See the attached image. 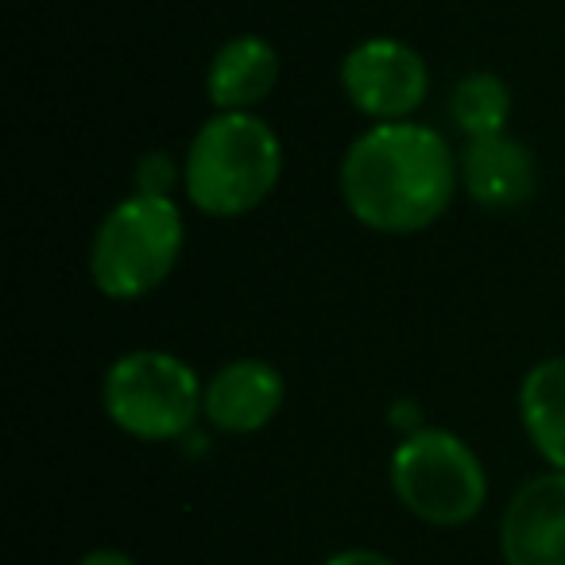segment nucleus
I'll return each instance as SVG.
<instances>
[{
    "instance_id": "nucleus-15",
    "label": "nucleus",
    "mask_w": 565,
    "mask_h": 565,
    "mask_svg": "<svg viewBox=\"0 0 565 565\" xmlns=\"http://www.w3.org/2000/svg\"><path fill=\"white\" fill-rule=\"evenodd\" d=\"M78 565H136L132 554H125V550H113V546H97L89 550V554L78 557Z\"/></svg>"
},
{
    "instance_id": "nucleus-9",
    "label": "nucleus",
    "mask_w": 565,
    "mask_h": 565,
    "mask_svg": "<svg viewBox=\"0 0 565 565\" xmlns=\"http://www.w3.org/2000/svg\"><path fill=\"white\" fill-rule=\"evenodd\" d=\"M461 186H465V194L488 213L519 210V205L531 202L534 186H539L531 148L508 132L465 140Z\"/></svg>"
},
{
    "instance_id": "nucleus-14",
    "label": "nucleus",
    "mask_w": 565,
    "mask_h": 565,
    "mask_svg": "<svg viewBox=\"0 0 565 565\" xmlns=\"http://www.w3.org/2000/svg\"><path fill=\"white\" fill-rule=\"evenodd\" d=\"M322 565H399L392 554H384V550H372V546H349V550H338V554H330Z\"/></svg>"
},
{
    "instance_id": "nucleus-3",
    "label": "nucleus",
    "mask_w": 565,
    "mask_h": 565,
    "mask_svg": "<svg viewBox=\"0 0 565 565\" xmlns=\"http://www.w3.org/2000/svg\"><path fill=\"white\" fill-rule=\"evenodd\" d=\"M186 248V217L174 194L120 198L97 221L89 244V279L113 302H136L159 291Z\"/></svg>"
},
{
    "instance_id": "nucleus-8",
    "label": "nucleus",
    "mask_w": 565,
    "mask_h": 565,
    "mask_svg": "<svg viewBox=\"0 0 565 565\" xmlns=\"http://www.w3.org/2000/svg\"><path fill=\"white\" fill-rule=\"evenodd\" d=\"M282 403H287V384L282 372L271 361L259 356H241L228 361L205 380L202 392V418L221 434H236L248 438L259 434L279 418Z\"/></svg>"
},
{
    "instance_id": "nucleus-12",
    "label": "nucleus",
    "mask_w": 565,
    "mask_h": 565,
    "mask_svg": "<svg viewBox=\"0 0 565 565\" xmlns=\"http://www.w3.org/2000/svg\"><path fill=\"white\" fill-rule=\"evenodd\" d=\"M449 120L465 132V140L477 136H500L508 132L511 120V89L500 74L472 71L449 94Z\"/></svg>"
},
{
    "instance_id": "nucleus-5",
    "label": "nucleus",
    "mask_w": 565,
    "mask_h": 565,
    "mask_svg": "<svg viewBox=\"0 0 565 565\" xmlns=\"http://www.w3.org/2000/svg\"><path fill=\"white\" fill-rule=\"evenodd\" d=\"M205 380L167 349H132L105 369L102 407L136 441H179L202 418Z\"/></svg>"
},
{
    "instance_id": "nucleus-1",
    "label": "nucleus",
    "mask_w": 565,
    "mask_h": 565,
    "mask_svg": "<svg viewBox=\"0 0 565 565\" xmlns=\"http://www.w3.org/2000/svg\"><path fill=\"white\" fill-rule=\"evenodd\" d=\"M341 202L380 236H415L446 217L461 190V156L430 125H372L341 156Z\"/></svg>"
},
{
    "instance_id": "nucleus-10",
    "label": "nucleus",
    "mask_w": 565,
    "mask_h": 565,
    "mask_svg": "<svg viewBox=\"0 0 565 565\" xmlns=\"http://www.w3.org/2000/svg\"><path fill=\"white\" fill-rule=\"evenodd\" d=\"M282 58L264 35H233L205 66V97L213 113H256L279 86Z\"/></svg>"
},
{
    "instance_id": "nucleus-6",
    "label": "nucleus",
    "mask_w": 565,
    "mask_h": 565,
    "mask_svg": "<svg viewBox=\"0 0 565 565\" xmlns=\"http://www.w3.org/2000/svg\"><path fill=\"white\" fill-rule=\"evenodd\" d=\"M341 94L372 125L415 120L430 97V66L423 51L395 35H369L353 43L341 58Z\"/></svg>"
},
{
    "instance_id": "nucleus-4",
    "label": "nucleus",
    "mask_w": 565,
    "mask_h": 565,
    "mask_svg": "<svg viewBox=\"0 0 565 565\" xmlns=\"http://www.w3.org/2000/svg\"><path fill=\"white\" fill-rule=\"evenodd\" d=\"M392 492L418 523L454 531L484 511L488 472L477 449L446 426H415L387 461Z\"/></svg>"
},
{
    "instance_id": "nucleus-7",
    "label": "nucleus",
    "mask_w": 565,
    "mask_h": 565,
    "mask_svg": "<svg viewBox=\"0 0 565 565\" xmlns=\"http://www.w3.org/2000/svg\"><path fill=\"white\" fill-rule=\"evenodd\" d=\"M503 565H565V472L546 469L515 488L500 519Z\"/></svg>"
},
{
    "instance_id": "nucleus-11",
    "label": "nucleus",
    "mask_w": 565,
    "mask_h": 565,
    "mask_svg": "<svg viewBox=\"0 0 565 565\" xmlns=\"http://www.w3.org/2000/svg\"><path fill=\"white\" fill-rule=\"evenodd\" d=\"M519 423L550 469L565 472V356H546L519 384Z\"/></svg>"
},
{
    "instance_id": "nucleus-13",
    "label": "nucleus",
    "mask_w": 565,
    "mask_h": 565,
    "mask_svg": "<svg viewBox=\"0 0 565 565\" xmlns=\"http://www.w3.org/2000/svg\"><path fill=\"white\" fill-rule=\"evenodd\" d=\"M182 182V163H174L167 151H148L136 167V190L143 194H171Z\"/></svg>"
},
{
    "instance_id": "nucleus-2",
    "label": "nucleus",
    "mask_w": 565,
    "mask_h": 565,
    "mask_svg": "<svg viewBox=\"0 0 565 565\" xmlns=\"http://www.w3.org/2000/svg\"><path fill=\"white\" fill-rule=\"evenodd\" d=\"M282 140L259 113H213L182 159V190L198 213L233 221L279 190Z\"/></svg>"
}]
</instances>
